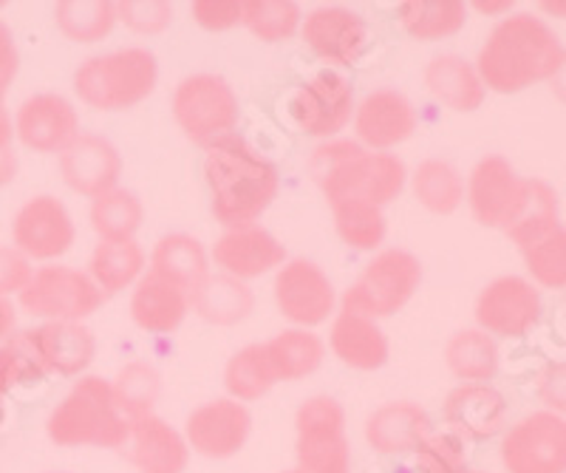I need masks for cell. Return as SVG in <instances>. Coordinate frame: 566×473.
Wrapping results in <instances>:
<instances>
[{"instance_id":"cell-1","label":"cell","mask_w":566,"mask_h":473,"mask_svg":"<svg viewBox=\"0 0 566 473\" xmlns=\"http://www.w3.org/2000/svg\"><path fill=\"white\" fill-rule=\"evenodd\" d=\"M205 179L212 216L227 230L255 224L277 196V168L250 143L230 134L207 145Z\"/></svg>"},{"instance_id":"cell-2","label":"cell","mask_w":566,"mask_h":473,"mask_svg":"<svg viewBox=\"0 0 566 473\" xmlns=\"http://www.w3.org/2000/svg\"><path fill=\"white\" fill-rule=\"evenodd\" d=\"M558 34L535 14H510L490 32L476 60L484 88L518 94L533 83L553 80L564 63Z\"/></svg>"},{"instance_id":"cell-3","label":"cell","mask_w":566,"mask_h":473,"mask_svg":"<svg viewBox=\"0 0 566 473\" xmlns=\"http://www.w3.org/2000/svg\"><path fill=\"white\" fill-rule=\"evenodd\" d=\"M315 182L332 204L346 199L371 201L377 208L397 199L406 188V165L394 154H368L357 143L335 139L312 154Z\"/></svg>"},{"instance_id":"cell-4","label":"cell","mask_w":566,"mask_h":473,"mask_svg":"<svg viewBox=\"0 0 566 473\" xmlns=\"http://www.w3.org/2000/svg\"><path fill=\"white\" fill-rule=\"evenodd\" d=\"M49 437L63 448L128 445L130 422L116 409L111 382L83 377L49 417Z\"/></svg>"},{"instance_id":"cell-5","label":"cell","mask_w":566,"mask_h":473,"mask_svg":"<svg viewBox=\"0 0 566 473\" xmlns=\"http://www.w3.org/2000/svg\"><path fill=\"white\" fill-rule=\"evenodd\" d=\"M159 80V65L148 49H123L85 60L74 74V92L88 108L125 111L148 99Z\"/></svg>"},{"instance_id":"cell-6","label":"cell","mask_w":566,"mask_h":473,"mask_svg":"<svg viewBox=\"0 0 566 473\" xmlns=\"http://www.w3.org/2000/svg\"><path fill=\"white\" fill-rule=\"evenodd\" d=\"M7 349L18 360L20 380H40L45 375L74 377L91 366L97 340L88 326L52 320L14 335Z\"/></svg>"},{"instance_id":"cell-7","label":"cell","mask_w":566,"mask_h":473,"mask_svg":"<svg viewBox=\"0 0 566 473\" xmlns=\"http://www.w3.org/2000/svg\"><path fill=\"white\" fill-rule=\"evenodd\" d=\"M422 281V266L406 250H386L363 270L357 284L343 295V312H357L366 318H388L399 312Z\"/></svg>"},{"instance_id":"cell-8","label":"cell","mask_w":566,"mask_h":473,"mask_svg":"<svg viewBox=\"0 0 566 473\" xmlns=\"http://www.w3.org/2000/svg\"><path fill=\"white\" fill-rule=\"evenodd\" d=\"M174 117L187 139L199 145H212L216 139L230 137L239 125V97L224 77L196 74L181 80L174 94Z\"/></svg>"},{"instance_id":"cell-9","label":"cell","mask_w":566,"mask_h":473,"mask_svg":"<svg viewBox=\"0 0 566 473\" xmlns=\"http://www.w3.org/2000/svg\"><path fill=\"white\" fill-rule=\"evenodd\" d=\"M297 467L301 473H352L346 414L332 397H312L297 409Z\"/></svg>"},{"instance_id":"cell-10","label":"cell","mask_w":566,"mask_h":473,"mask_svg":"<svg viewBox=\"0 0 566 473\" xmlns=\"http://www.w3.org/2000/svg\"><path fill=\"white\" fill-rule=\"evenodd\" d=\"M103 301V290L91 281V275L71 266H43L32 275L27 290L20 292L23 309L60 324H80L94 315Z\"/></svg>"},{"instance_id":"cell-11","label":"cell","mask_w":566,"mask_h":473,"mask_svg":"<svg viewBox=\"0 0 566 473\" xmlns=\"http://www.w3.org/2000/svg\"><path fill=\"white\" fill-rule=\"evenodd\" d=\"M507 473H566V420L535 411L507 431L502 442Z\"/></svg>"},{"instance_id":"cell-12","label":"cell","mask_w":566,"mask_h":473,"mask_svg":"<svg viewBox=\"0 0 566 473\" xmlns=\"http://www.w3.org/2000/svg\"><path fill=\"white\" fill-rule=\"evenodd\" d=\"M533 179H522L502 156H488L473 168L468 201L473 219L484 228L507 230L530 199Z\"/></svg>"},{"instance_id":"cell-13","label":"cell","mask_w":566,"mask_h":473,"mask_svg":"<svg viewBox=\"0 0 566 473\" xmlns=\"http://www.w3.org/2000/svg\"><path fill=\"white\" fill-rule=\"evenodd\" d=\"M541 295L527 278L504 275L482 290L476 301V320L482 332L499 337H522L538 324Z\"/></svg>"},{"instance_id":"cell-14","label":"cell","mask_w":566,"mask_h":473,"mask_svg":"<svg viewBox=\"0 0 566 473\" xmlns=\"http://www.w3.org/2000/svg\"><path fill=\"white\" fill-rule=\"evenodd\" d=\"M275 304L297 326H317L335 312L337 295L321 266L295 259L281 266L275 278Z\"/></svg>"},{"instance_id":"cell-15","label":"cell","mask_w":566,"mask_h":473,"mask_svg":"<svg viewBox=\"0 0 566 473\" xmlns=\"http://www.w3.org/2000/svg\"><path fill=\"white\" fill-rule=\"evenodd\" d=\"M252 431V417L244 402L212 400L187 417V448L207 460H230L244 448Z\"/></svg>"},{"instance_id":"cell-16","label":"cell","mask_w":566,"mask_h":473,"mask_svg":"<svg viewBox=\"0 0 566 473\" xmlns=\"http://www.w3.org/2000/svg\"><path fill=\"white\" fill-rule=\"evenodd\" d=\"M74 235H77L74 221H71L63 201L54 199V196H34L14 216V250H20L27 259H57V255L69 253Z\"/></svg>"},{"instance_id":"cell-17","label":"cell","mask_w":566,"mask_h":473,"mask_svg":"<svg viewBox=\"0 0 566 473\" xmlns=\"http://www.w3.org/2000/svg\"><path fill=\"white\" fill-rule=\"evenodd\" d=\"M354 111V94L346 77L335 72H323L315 80L297 88L292 97V117L297 128L310 137L328 139L340 134Z\"/></svg>"},{"instance_id":"cell-18","label":"cell","mask_w":566,"mask_h":473,"mask_svg":"<svg viewBox=\"0 0 566 473\" xmlns=\"http://www.w3.org/2000/svg\"><path fill=\"white\" fill-rule=\"evenodd\" d=\"M60 174L74 193L97 199V196L116 188L119 176H123V159L108 139L80 134L60 154Z\"/></svg>"},{"instance_id":"cell-19","label":"cell","mask_w":566,"mask_h":473,"mask_svg":"<svg viewBox=\"0 0 566 473\" xmlns=\"http://www.w3.org/2000/svg\"><path fill=\"white\" fill-rule=\"evenodd\" d=\"M18 137L38 154H63L80 137L77 111L60 94L29 97L18 111Z\"/></svg>"},{"instance_id":"cell-20","label":"cell","mask_w":566,"mask_h":473,"mask_svg":"<svg viewBox=\"0 0 566 473\" xmlns=\"http://www.w3.org/2000/svg\"><path fill=\"white\" fill-rule=\"evenodd\" d=\"M444 422L457 440L484 442L507 425V402L488 382H464L444 400Z\"/></svg>"},{"instance_id":"cell-21","label":"cell","mask_w":566,"mask_h":473,"mask_svg":"<svg viewBox=\"0 0 566 473\" xmlns=\"http://www.w3.org/2000/svg\"><path fill=\"white\" fill-rule=\"evenodd\" d=\"M303 40L317 57L337 65H352L366 49V23L357 12L343 7H321L303 20Z\"/></svg>"},{"instance_id":"cell-22","label":"cell","mask_w":566,"mask_h":473,"mask_svg":"<svg viewBox=\"0 0 566 473\" xmlns=\"http://www.w3.org/2000/svg\"><path fill=\"white\" fill-rule=\"evenodd\" d=\"M212 261L224 270V275L239 281L261 278V275L272 273L275 266L286 261V250L277 244L272 233L264 228L250 224V228L227 230L216 246H212Z\"/></svg>"},{"instance_id":"cell-23","label":"cell","mask_w":566,"mask_h":473,"mask_svg":"<svg viewBox=\"0 0 566 473\" xmlns=\"http://www.w3.org/2000/svg\"><path fill=\"white\" fill-rule=\"evenodd\" d=\"M354 128L368 148L386 150L406 143L417 130V111L399 92H374L357 108Z\"/></svg>"},{"instance_id":"cell-24","label":"cell","mask_w":566,"mask_h":473,"mask_svg":"<svg viewBox=\"0 0 566 473\" xmlns=\"http://www.w3.org/2000/svg\"><path fill=\"white\" fill-rule=\"evenodd\" d=\"M128 460L139 473H185L190 448L185 437L156 414L130 422Z\"/></svg>"},{"instance_id":"cell-25","label":"cell","mask_w":566,"mask_h":473,"mask_svg":"<svg viewBox=\"0 0 566 473\" xmlns=\"http://www.w3.org/2000/svg\"><path fill=\"white\" fill-rule=\"evenodd\" d=\"M431 434V417L417 402H388L366 422V440L377 454H408Z\"/></svg>"},{"instance_id":"cell-26","label":"cell","mask_w":566,"mask_h":473,"mask_svg":"<svg viewBox=\"0 0 566 473\" xmlns=\"http://www.w3.org/2000/svg\"><path fill=\"white\" fill-rule=\"evenodd\" d=\"M190 312V295L170 281L148 273L139 281L130 298V315L136 326L150 335H170L185 324Z\"/></svg>"},{"instance_id":"cell-27","label":"cell","mask_w":566,"mask_h":473,"mask_svg":"<svg viewBox=\"0 0 566 473\" xmlns=\"http://www.w3.org/2000/svg\"><path fill=\"white\" fill-rule=\"evenodd\" d=\"M332 351L340 357V364L360 371H374L386 366L388 360V340L382 329L366 315L357 312H340L332 324L328 335Z\"/></svg>"},{"instance_id":"cell-28","label":"cell","mask_w":566,"mask_h":473,"mask_svg":"<svg viewBox=\"0 0 566 473\" xmlns=\"http://www.w3.org/2000/svg\"><path fill=\"white\" fill-rule=\"evenodd\" d=\"M424 88L431 92L437 103L453 111H476L484 103V83L479 77L476 65H470L457 54H442L431 60L424 69Z\"/></svg>"},{"instance_id":"cell-29","label":"cell","mask_w":566,"mask_h":473,"mask_svg":"<svg viewBox=\"0 0 566 473\" xmlns=\"http://www.w3.org/2000/svg\"><path fill=\"white\" fill-rule=\"evenodd\" d=\"M190 306L207 324L232 326L250 318V312L255 309V295L244 281L230 275H207L205 284L190 292Z\"/></svg>"},{"instance_id":"cell-30","label":"cell","mask_w":566,"mask_h":473,"mask_svg":"<svg viewBox=\"0 0 566 473\" xmlns=\"http://www.w3.org/2000/svg\"><path fill=\"white\" fill-rule=\"evenodd\" d=\"M150 273L159 275V278L170 281L179 290H185L187 295L201 286L210 275V266H207V253L199 239L187 233H174L165 235V239L156 244L154 261H150Z\"/></svg>"},{"instance_id":"cell-31","label":"cell","mask_w":566,"mask_h":473,"mask_svg":"<svg viewBox=\"0 0 566 473\" xmlns=\"http://www.w3.org/2000/svg\"><path fill=\"white\" fill-rule=\"evenodd\" d=\"M264 349L277 382L301 380V377L312 375V371L321 369L323 357H326V346H323L321 337L306 329L281 332V335L272 337L270 344H264Z\"/></svg>"},{"instance_id":"cell-32","label":"cell","mask_w":566,"mask_h":473,"mask_svg":"<svg viewBox=\"0 0 566 473\" xmlns=\"http://www.w3.org/2000/svg\"><path fill=\"white\" fill-rule=\"evenodd\" d=\"M468 20V7L459 0H406L399 7V23L417 40H442L457 34Z\"/></svg>"},{"instance_id":"cell-33","label":"cell","mask_w":566,"mask_h":473,"mask_svg":"<svg viewBox=\"0 0 566 473\" xmlns=\"http://www.w3.org/2000/svg\"><path fill=\"white\" fill-rule=\"evenodd\" d=\"M91 281L103 290V295L125 290L134 284L145 270V253L134 239L128 241H99L91 255Z\"/></svg>"},{"instance_id":"cell-34","label":"cell","mask_w":566,"mask_h":473,"mask_svg":"<svg viewBox=\"0 0 566 473\" xmlns=\"http://www.w3.org/2000/svg\"><path fill=\"white\" fill-rule=\"evenodd\" d=\"M448 369L462 380H490L499 371V346L482 329H464L444 346Z\"/></svg>"},{"instance_id":"cell-35","label":"cell","mask_w":566,"mask_h":473,"mask_svg":"<svg viewBox=\"0 0 566 473\" xmlns=\"http://www.w3.org/2000/svg\"><path fill=\"white\" fill-rule=\"evenodd\" d=\"M57 29L74 43H97L108 38L116 23V3L111 0H63L54 9Z\"/></svg>"},{"instance_id":"cell-36","label":"cell","mask_w":566,"mask_h":473,"mask_svg":"<svg viewBox=\"0 0 566 473\" xmlns=\"http://www.w3.org/2000/svg\"><path fill=\"white\" fill-rule=\"evenodd\" d=\"M413 193L419 204L431 213L451 216L464 201V182L453 165L442 159H428L413 170Z\"/></svg>"},{"instance_id":"cell-37","label":"cell","mask_w":566,"mask_h":473,"mask_svg":"<svg viewBox=\"0 0 566 473\" xmlns=\"http://www.w3.org/2000/svg\"><path fill=\"white\" fill-rule=\"evenodd\" d=\"M145 210L130 190H108L91 204V228L103 241H128L142 228Z\"/></svg>"},{"instance_id":"cell-38","label":"cell","mask_w":566,"mask_h":473,"mask_svg":"<svg viewBox=\"0 0 566 473\" xmlns=\"http://www.w3.org/2000/svg\"><path fill=\"white\" fill-rule=\"evenodd\" d=\"M275 382L277 377L261 344H252L239 355H232L224 369V386L232 400H261Z\"/></svg>"},{"instance_id":"cell-39","label":"cell","mask_w":566,"mask_h":473,"mask_svg":"<svg viewBox=\"0 0 566 473\" xmlns=\"http://www.w3.org/2000/svg\"><path fill=\"white\" fill-rule=\"evenodd\" d=\"M161 391V377L154 366L148 364H128L116 380L111 382V395H114L116 409L123 411L128 422L148 417L154 411L156 400Z\"/></svg>"},{"instance_id":"cell-40","label":"cell","mask_w":566,"mask_h":473,"mask_svg":"<svg viewBox=\"0 0 566 473\" xmlns=\"http://www.w3.org/2000/svg\"><path fill=\"white\" fill-rule=\"evenodd\" d=\"M335 228L340 239L354 250H377L386 239V216L382 208L363 199H346L332 204Z\"/></svg>"},{"instance_id":"cell-41","label":"cell","mask_w":566,"mask_h":473,"mask_svg":"<svg viewBox=\"0 0 566 473\" xmlns=\"http://www.w3.org/2000/svg\"><path fill=\"white\" fill-rule=\"evenodd\" d=\"M558 196L555 190L549 188L547 182H541V179H533V188H530V199L524 204V210L518 213V219L510 224L504 233L510 235L518 250L527 246L530 241L541 239L544 233H549L553 228H558Z\"/></svg>"},{"instance_id":"cell-42","label":"cell","mask_w":566,"mask_h":473,"mask_svg":"<svg viewBox=\"0 0 566 473\" xmlns=\"http://www.w3.org/2000/svg\"><path fill=\"white\" fill-rule=\"evenodd\" d=\"M524 264L535 284L547 290H564L566 286V228H553L541 239L522 246Z\"/></svg>"},{"instance_id":"cell-43","label":"cell","mask_w":566,"mask_h":473,"mask_svg":"<svg viewBox=\"0 0 566 473\" xmlns=\"http://www.w3.org/2000/svg\"><path fill=\"white\" fill-rule=\"evenodd\" d=\"M301 7L292 0H250L244 3V27L266 43H277L295 34Z\"/></svg>"},{"instance_id":"cell-44","label":"cell","mask_w":566,"mask_h":473,"mask_svg":"<svg viewBox=\"0 0 566 473\" xmlns=\"http://www.w3.org/2000/svg\"><path fill=\"white\" fill-rule=\"evenodd\" d=\"M417 467L422 473H464L468 456H464L462 440L453 434H428L417 445Z\"/></svg>"},{"instance_id":"cell-45","label":"cell","mask_w":566,"mask_h":473,"mask_svg":"<svg viewBox=\"0 0 566 473\" xmlns=\"http://www.w3.org/2000/svg\"><path fill=\"white\" fill-rule=\"evenodd\" d=\"M116 20L128 23L139 34H159L170 27L174 20V7L161 3V0H125L116 3Z\"/></svg>"},{"instance_id":"cell-46","label":"cell","mask_w":566,"mask_h":473,"mask_svg":"<svg viewBox=\"0 0 566 473\" xmlns=\"http://www.w3.org/2000/svg\"><path fill=\"white\" fill-rule=\"evenodd\" d=\"M190 14L207 32H224V29L244 23V3L235 0H196Z\"/></svg>"},{"instance_id":"cell-47","label":"cell","mask_w":566,"mask_h":473,"mask_svg":"<svg viewBox=\"0 0 566 473\" xmlns=\"http://www.w3.org/2000/svg\"><path fill=\"white\" fill-rule=\"evenodd\" d=\"M32 266L29 259L14 246L0 244V295L7 298L12 292H23L32 281Z\"/></svg>"},{"instance_id":"cell-48","label":"cell","mask_w":566,"mask_h":473,"mask_svg":"<svg viewBox=\"0 0 566 473\" xmlns=\"http://www.w3.org/2000/svg\"><path fill=\"white\" fill-rule=\"evenodd\" d=\"M538 397L553 414H566V364H549L538 375Z\"/></svg>"},{"instance_id":"cell-49","label":"cell","mask_w":566,"mask_h":473,"mask_svg":"<svg viewBox=\"0 0 566 473\" xmlns=\"http://www.w3.org/2000/svg\"><path fill=\"white\" fill-rule=\"evenodd\" d=\"M18 46H14V38L9 32L7 23H0V94L7 92L12 80L18 77Z\"/></svg>"},{"instance_id":"cell-50","label":"cell","mask_w":566,"mask_h":473,"mask_svg":"<svg viewBox=\"0 0 566 473\" xmlns=\"http://www.w3.org/2000/svg\"><path fill=\"white\" fill-rule=\"evenodd\" d=\"M14 382H20L18 360L7 346H0V422L7 420V395L12 391Z\"/></svg>"},{"instance_id":"cell-51","label":"cell","mask_w":566,"mask_h":473,"mask_svg":"<svg viewBox=\"0 0 566 473\" xmlns=\"http://www.w3.org/2000/svg\"><path fill=\"white\" fill-rule=\"evenodd\" d=\"M14 174H18V156L12 148H0V188L12 182Z\"/></svg>"},{"instance_id":"cell-52","label":"cell","mask_w":566,"mask_h":473,"mask_svg":"<svg viewBox=\"0 0 566 473\" xmlns=\"http://www.w3.org/2000/svg\"><path fill=\"white\" fill-rule=\"evenodd\" d=\"M14 329V306L0 295V340L12 335Z\"/></svg>"},{"instance_id":"cell-53","label":"cell","mask_w":566,"mask_h":473,"mask_svg":"<svg viewBox=\"0 0 566 473\" xmlns=\"http://www.w3.org/2000/svg\"><path fill=\"white\" fill-rule=\"evenodd\" d=\"M9 143H12V119H9L3 94H0V148H9Z\"/></svg>"},{"instance_id":"cell-54","label":"cell","mask_w":566,"mask_h":473,"mask_svg":"<svg viewBox=\"0 0 566 473\" xmlns=\"http://www.w3.org/2000/svg\"><path fill=\"white\" fill-rule=\"evenodd\" d=\"M549 83H553V94H555V97H558L560 103L566 105V54H564V63H560V69H558V72H555V77L549 80Z\"/></svg>"},{"instance_id":"cell-55","label":"cell","mask_w":566,"mask_h":473,"mask_svg":"<svg viewBox=\"0 0 566 473\" xmlns=\"http://www.w3.org/2000/svg\"><path fill=\"white\" fill-rule=\"evenodd\" d=\"M473 7H476L479 12L495 14V12H510V9H513V3H473Z\"/></svg>"},{"instance_id":"cell-56","label":"cell","mask_w":566,"mask_h":473,"mask_svg":"<svg viewBox=\"0 0 566 473\" xmlns=\"http://www.w3.org/2000/svg\"><path fill=\"white\" fill-rule=\"evenodd\" d=\"M541 9L549 14H558V18H566V0H555V3H541Z\"/></svg>"},{"instance_id":"cell-57","label":"cell","mask_w":566,"mask_h":473,"mask_svg":"<svg viewBox=\"0 0 566 473\" xmlns=\"http://www.w3.org/2000/svg\"><path fill=\"white\" fill-rule=\"evenodd\" d=\"M464 473H482V471H464Z\"/></svg>"},{"instance_id":"cell-58","label":"cell","mask_w":566,"mask_h":473,"mask_svg":"<svg viewBox=\"0 0 566 473\" xmlns=\"http://www.w3.org/2000/svg\"><path fill=\"white\" fill-rule=\"evenodd\" d=\"M286 473H301V471H286Z\"/></svg>"}]
</instances>
